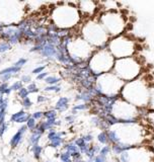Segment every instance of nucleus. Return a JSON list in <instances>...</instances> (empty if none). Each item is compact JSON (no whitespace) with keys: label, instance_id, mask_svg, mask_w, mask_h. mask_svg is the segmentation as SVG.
<instances>
[{"label":"nucleus","instance_id":"obj_19","mask_svg":"<svg viewBox=\"0 0 154 162\" xmlns=\"http://www.w3.org/2000/svg\"><path fill=\"white\" fill-rule=\"evenodd\" d=\"M64 149H65L66 151H68V152H70V154L80 151V150H79V148L76 146L75 143H68V144H66V145L64 146Z\"/></svg>","mask_w":154,"mask_h":162},{"label":"nucleus","instance_id":"obj_13","mask_svg":"<svg viewBox=\"0 0 154 162\" xmlns=\"http://www.w3.org/2000/svg\"><path fill=\"white\" fill-rule=\"evenodd\" d=\"M22 136H23V133L18 130L17 133H15V135L11 138V140H10V146H11L12 148L16 147L20 143V141L22 140Z\"/></svg>","mask_w":154,"mask_h":162},{"label":"nucleus","instance_id":"obj_44","mask_svg":"<svg viewBox=\"0 0 154 162\" xmlns=\"http://www.w3.org/2000/svg\"><path fill=\"white\" fill-rule=\"evenodd\" d=\"M31 81V78L30 75H23L22 77V83H30Z\"/></svg>","mask_w":154,"mask_h":162},{"label":"nucleus","instance_id":"obj_6","mask_svg":"<svg viewBox=\"0 0 154 162\" xmlns=\"http://www.w3.org/2000/svg\"><path fill=\"white\" fill-rule=\"evenodd\" d=\"M99 22L108 34V36H118L125 30V19L118 11H105L99 17Z\"/></svg>","mask_w":154,"mask_h":162},{"label":"nucleus","instance_id":"obj_47","mask_svg":"<svg viewBox=\"0 0 154 162\" xmlns=\"http://www.w3.org/2000/svg\"><path fill=\"white\" fill-rule=\"evenodd\" d=\"M65 119H66V121H67L68 123L72 124V123H74V121H75V116H74V115H70V116H66Z\"/></svg>","mask_w":154,"mask_h":162},{"label":"nucleus","instance_id":"obj_49","mask_svg":"<svg viewBox=\"0 0 154 162\" xmlns=\"http://www.w3.org/2000/svg\"><path fill=\"white\" fill-rule=\"evenodd\" d=\"M12 91V89H11V87H8L6 90L4 91V94H10V92Z\"/></svg>","mask_w":154,"mask_h":162},{"label":"nucleus","instance_id":"obj_23","mask_svg":"<svg viewBox=\"0 0 154 162\" xmlns=\"http://www.w3.org/2000/svg\"><path fill=\"white\" fill-rule=\"evenodd\" d=\"M26 115V113L23 110H19V111H17V113H13V115L11 116V122H16V119H18L19 118H22V116H25Z\"/></svg>","mask_w":154,"mask_h":162},{"label":"nucleus","instance_id":"obj_33","mask_svg":"<svg viewBox=\"0 0 154 162\" xmlns=\"http://www.w3.org/2000/svg\"><path fill=\"white\" fill-rule=\"evenodd\" d=\"M46 91H55V92H59L61 90V87L60 86H57V85H49L45 88Z\"/></svg>","mask_w":154,"mask_h":162},{"label":"nucleus","instance_id":"obj_17","mask_svg":"<svg viewBox=\"0 0 154 162\" xmlns=\"http://www.w3.org/2000/svg\"><path fill=\"white\" fill-rule=\"evenodd\" d=\"M19 67H16V66H11V67H8V68H5L3 70L0 71V76L1 75H4V74H12V73H17L20 71Z\"/></svg>","mask_w":154,"mask_h":162},{"label":"nucleus","instance_id":"obj_4","mask_svg":"<svg viewBox=\"0 0 154 162\" xmlns=\"http://www.w3.org/2000/svg\"><path fill=\"white\" fill-rule=\"evenodd\" d=\"M115 74L123 81H133L140 75L141 65L135 57H128L116 60L114 66Z\"/></svg>","mask_w":154,"mask_h":162},{"label":"nucleus","instance_id":"obj_39","mask_svg":"<svg viewBox=\"0 0 154 162\" xmlns=\"http://www.w3.org/2000/svg\"><path fill=\"white\" fill-rule=\"evenodd\" d=\"M12 77L11 74H4V75H1L0 76V80L2 81V83L3 82H6V81H8L10 78Z\"/></svg>","mask_w":154,"mask_h":162},{"label":"nucleus","instance_id":"obj_22","mask_svg":"<svg viewBox=\"0 0 154 162\" xmlns=\"http://www.w3.org/2000/svg\"><path fill=\"white\" fill-rule=\"evenodd\" d=\"M60 80H61L60 78H57V77L55 76H48L47 78L45 79V82H46L47 84H49V85H56Z\"/></svg>","mask_w":154,"mask_h":162},{"label":"nucleus","instance_id":"obj_31","mask_svg":"<svg viewBox=\"0 0 154 162\" xmlns=\"http://www.w3.org/2000/svg\"><path fill=\"white\" fill-rule=\"evenodd\" d=\"M10 87H11V89L14 90V91H17V90L19 91V90L22 88V81H15Z\"/></svg>","mask_w":154,"mask_h":162},{"label":"nucleus","instance_id":"obj_14","mask_svg":"<svg viewBox=\"0 0 154 162\" xmlns=\"http://www.w3.org/2000/svg\"><path fill=\"white\" fill-rule=\"evenodd\" d=\"M102 148L99 145H91L88 150V152L86 153V156L88 157V159H93L97 154H99V151Z\"/></svg>","mask_w":154,"mask_h":162},{"label":"nucleus","instance_id":"obj_10","mask_svg":"<svg viewBox=\"0 0 154 162\" xmlns=\"http://www.w3.org/2000/svg\"><path fill=\"white\" fill-rule=\"evenodd\" d=\"M107 132H108V140H110V143H111V145L121 142V139H120V137H119V134L116 130L110 129V130H108Z\"/></svg>","mask_w":154,"mask_h":162},{"label":"nucleus","instance_id":"obj_24","mask_svg":"<svg viewBox=\"0 0 154 162\" xmlns=\"http://www.w3.org/2000/svg\"><path fill=\"white\" fill-rule=\"evenodd\" d=\"M111 148L108 145L102 146V149L99 151V155H102V156H105V157H107L108 154L111 153Z\"/></svg>","mask_w":154,"mask_h":162},{"label":"nucleus","instance_id":"obj_7","mask_svg":"<svg viewBox=\"0 0 154 162\" xmlns=\"http://www.w3.org/2000/svg\"><path fill=\"white\" fill-rule=\"evenodd\" d=\"M108 49L115 58L123 59V58L133 57L132 55L135 53V44L129 38L120 36L108 42Z\"/></svg>","mask_w":154,"mask_h":162},{"label":"nucleus","instance_id":"obj_20","mask_svg":"<svg viewBox=\"0 0 154 162\" xmlns=\"http://www.w3.org/2000/svg\"><path fill=\"white\" fill-rule=\"evenodd\" d=\"M60 159L62 162H73L72 157H71V154L68 151H65V152L60 154Z\"/></svg>","mask_w":154,"mask_h":162},{"label":"nucleus","instance_id":"obj_48","mask_svg":"<svg viewBox=\"0 0 154 162\" xmlns=\"http://www.w3.org/2000/svg\"><path fill=\"white\" fill-rule=\"evenodd\" d=\"M47 100V97L43 96V95H40V96H38V98H37V102H38L39 103L40 102H44Z\"/></svg>","mask_w":154,"mask_h":162},{"label":"nucleus","instance_id":"obj_34","mask_svg":"<svg viewBox=\"0 0 154 162\" xmlns=\"http://www.w3.org/2000/svg\"><path fill=\"white\" fill-rule=\"evenodd\" d=\"M86 108H87V105H86V103H81V105H74V107H73V110H76V111L84 110H86Z\"/></svg>","mask_w":154,"mask_h":162},{"label":"nucleus","instance_id":"obj_40","mask_svg":"<svg viewBox=\"0 0 154 162\" xmlns=\"http://www.w3.org/2000/svg\"><path fill=\"white\" fill-rule=\"evenodd\" d=\"M8 88V84L6 82H3V83L0 84V93L1 94H4V91Z\"/></svg>","mask_w":154,"mask_h":162},{"label":"nucleus","instance_id":"obj_42","mask_svg":"<svg viewBox=\"0 0 154 162\" xmlns=\"http://www.w3.org/2000/svg\"><path fill=\"white\" fill-rule=\"evenodd\" d=\"M58 132H56L55 130H51V131H49V134H48V139L51 141L52 139H54L56 137V135H57Z\"/></svg>","mask_w":154,"mask_h":162},{"label":"nucleus","instance_id":"obj_27","mask_svg":"<svg viewBox=\"0 0 154 162\" xmlns=\"http://www.w3.org/2000/svg\"><path fill=\"white\" fill-rule=\"evenodd\" d=\"M89 162H107L108 159L105 156H102V155H96L93 159H88Z\"/></svg>","mask_w":154,"mask_h":162},{"label":"nucleus","instance_id":"obj_2","mask_svg":"<svg viewBox=\"0 0 154 162\" xmlns=\"http://www.w3.org/2000/svg\"><path fill=\"white\" fill-rule=\"evenodd\" d=\"M116 63L115 57L111 55L108 48L96 49L88 61V67L95 77H99L105 73L111 72Z\"/></svg>","mask_w":154,"mask_h":162},{"label":"nucleus","instance_id":"obj_5","mask_svg":"<svg viewBox=\"0 0 154 162\" xmlns=\"http://www.w3.org/2000/svg\"><path fill=\"white\" fill-rule=\"evenodd\" d=\"M94 86L107 96H119L125 86V81L119 78L115 73H105L96 78Z\"/></svg>","mask_w":154,"mask_h":162},{"label":"nucleus","instance_id":"obj_8","mask_svg":"<svg viewBox=\"0 0 154 162\" xmlns=\"http://www.w3.org/2000/svg\"><path fill=\"white\" fill-rule=\"evenodd\" d=\"M41 55L44 56V57L50 58V57H54V56L57 55V47H55L54 45L51 44H46L43 48L41 52Z\"/></svg>","mask_w":154,"mask_h":162},{"label":"nucleus","instance_id":"obj_46","mask_svg":"<svg viewBox=\"0 0 154 162\" xmlns=\"http://www.w3.org/2000/svg\"><path fill=\"white\" fill-rule=\"evenodd\" d=\"M48 72H42L41 74H39L38 76H37V79L38 80H42V79H46L47 77H48Z\"/></svg>","mask_w":154,"mask_h":162},{"label":"nucleus","instance_id":"obj_3","mask_svg":"<svg viewBox=\"0 0 154 162\" xmlns=\"http://www.w3.org/2000/svg\"><path fill=\"white\" fill-rule=\"evenodd\" d=\"M82 34L84 40L96 49L108 48L110 36L103 28L99 20H90L83 26Z\"/></svg>","mask_w":154,"mask_h":162},{"label":"nucleus","instance_id":"obj_28","mask_svg":"<svg viewBox=\"0 0 154 162\" xmlns=\"http://www.w3.org/2000/svg\"><path fill=\"white\" fill-rule=\"evenodd\" d=\"M28 88H25V87H22V89L18 91V96H19L23 100L25 98H26V97H28Z\"/></svg>","mask_w":154,"mask_h":162},{"label":"nucleus","instance_id":"obj_35","mask_svg":"<svg viewBox=\"0 0 154 162\" xmlns=\"http://www.w3.org/2000/svg\"><path fill=\"white\" fill-rule=\"evenodd\" d=\"M26 62H28V60H26V59H25V58H20L19 60H18V61H16V62L14 63V65H13V66H16V67H19V68H22V66L25 64Z\"/></svg>","mask_w":154,"mask_h":162},{"label":"nucleus","instance_id":"obj_16","mask_svg":"<svg viewBox=\"0 0 154 162\" xmlns=\"http://www.w3.org/2000/svg\"><path fill=\"white\" fill-rule=\"evenodd\" d=\"M97 141L100 143V144L103 145H108L110 143V140H108V132L107 131H102L100 132L97 136Z\"/></svg>","mask_w":154,"mask_h":162},{"label":"nucleus","instance_id":"obj_50","mask_svg":"<svg viewBox=\"0 0 154 162\" xmlns=\"http://www.w3.org/2000/svg\"><path fill=\"white\" fill-rule=\"evenodd\" d=\"M46 162H51V161H46Z\"/></svg>","mask_w":154,"mask_h":162},{"label":"nucleus","instance_id":"obj_32","mask_svg":"<svg viewBox=\"0 0 154 162\" xmlns=\"http://www.w3.org/2000/svg\"><path fill=\"white\" fill-rule=\"evenodd\" d=\"M26 88H28L30 93H36V92H39V88L37 87L36 83H30Z\"/></svg>","mask_w":154,"mask_h":162},{"label":"nucleus","instance_id":"obj_18","mask_svg":"<svg viewBox=\"0 0 154 162\" xmlns=\"http://www.w3.org/2000/svg\"><path fill=\"white\" fill-rule=\"evenodd\" d=\"M31 151H33L34 153V156L36 159H39L41 158V155H42V151H43V147L40 145H34L33 147H31Z\"/></svg>","mask_w":154,"mask_h":162},{"label":"nucleus","instance_id":"obj_38","mask_svg":"<svg viewBox=\"0 0 154 162\" xmlns=\"http://www.w3.org/2000/svg\"><path fill=\"white\" fill-rule=\"evenodd\" d=\"M45 68H46V65H44V66H39V67H37L36 69H34V70H33V73H34V74H37V75H39V74H41L42 72H43Z\"/></svg>","mask_w":154,"mask_h":162},{"label":"nucleus","instance_id":"obj_9","mask_svg":"<svg viewBox=\"0 0 154 162\" xmlns=\"http://www.w3.org/2000/svg\"><path fill=\"white\" fill-rule=\"evenodd\" d=\"M68 103H69V98L68 97H60L58 99L57 103H56V110L59 111H65L68 108Z\"/></svg>","mask_w":154,"mask_h":162},{"label":"nucleus","instance_id":"obj_11","mask_svg":"<svg viewBox=\"0 0 154 162\" xmlns=\"http://www.w3.org/2000/svg\"><path fill=\"white\" fill-rule=\"evenodd\" d=\"M93 95H92L88 90H84V91L80 92V94H78L76 96V100H82L84 102H90L93 99Z\"/></svg>","mask_w":154,"mask_h":162},{"label":"nucleus","instance_id":"obj_43","mask_svg":"<svg viewBox=\"0 0 154 162\" xmlns=\"http://www.w3.org/2000/svg\"><path fill=\"white\" fill-rule=\"evenodd\" d=\"M43 116H44V113H42V111H36V113H33V116H33L34 119H41Z\"/></svg>","mask_w":154,"mask_h":162},{"label":"nucleus","instance_id":"obj_30","mask_svg":"<svg viewBox=\"0 0 154 162\" xmlns=\"http://www.w3.org/2000/svg\"><path fill=\"white\" fill-rule=\"evenodd\" d=\"M148 108L154 110V87L152 89L150 88V99H149V105H148Z\"/></svg>","mask_w":154,"mask_h":162},{"label":"nucleus","instance_id":"obj_36","mask_svg":"<svg viewBox=\"0 0 154 162\" xmlns=\"http://www.w3.org/2000/svg\"><path fill=\"white\" fill-rule=\"evenodd\" d=\"M31 105H33V103H31V100L30 99V97H26L22 100V105L25 108H30L31 107Z\"/></svg>","mask_w":154,"mask_h":162},{"label":"nucleus","instance_id":"obj_15","mask_svg":"<svg viewBox=\"0 0 154 162\" xmlns=\"http://www.w3.org/2000/svg\"><path fill=\"white\" fill-rule=\"evenodd\" d=\"M41 137H42V134L41 133H39L37 130H33L31 131V136L30 138V141H31V143L34 145H38V143H39V141L41 140Z\"/></svg>","mask_w":154,"mask_h":162},{"label":"nucleus","instance_id":"obj_41","mask_svg":"<svg viewBox=\"0 0 154 162\" xmlns=\"http://www.w3.org/2000/svg\"><path fill=\"white\" fill-rule=\"evenodd\" d=\"M6 130H7V124L6 123H4L3 125L0 126V137L3 136V134L6 132Z\"/></svg>","mask_w":154,"mask_h":162},{"label":"nucleus","instance_id":"obj_26","mask_svg":"<svg viewBox=\"0 0 154 162\" xmlns=\"http://www.w3.org/2000/svg\"><path fill=\"white\" fill-rule=\"evenodd\" d=\"M10 48H11V45L9 43L2 42V43H0V53H4L8 51V50H10Z\"/></svg>","mask_w":154,"mask_h":162},{"label":"nucleus","instance_id":"obj_21","mask_svg":"<svg viewBox=\"0 0 154 162\" xmlns=\"http://www.w3.org/2000/svg\"><path fill=\"white\" fill-rule=\"evenodd\" d=\"M44 116L47 119H54L57 116V110H50L44 113Z\"/></svg>","mask_w":154,"mask_h":162},{"label":"nucleus","instance_id":"obj_29","mask_svg":"<svg viewBox=\"0 0 154 162\" xmlns=\"http://www.w3.org/2000/svg\"><path fill=\"white\" fill-rule=\"evenodd\" d=\"M74 143H75L76 146L79 148V149H81L82 147H84V146L87 144V143L85 142V141H84V139H83L82 137H81V138H78V139H76Z\"/></svg>","mask_w":154,"mask_h":162},{"label":"nucleus","instance_id":"obj_45","mask_svg":"<svg viewBox=\"0 0 154 162\" xmlns=\"http://www.w3.org/2000/svg\"><path fill=\"white\" fill-rule=\"evenodd\" d=\"M82 138H83L84 141H85L86 143H90L92 140H93V136H92V135H90V134H87V135H85V136H83Z\"/></svg>","mask_w":154,"mask_h":162},{"label":"nucleus","instance_id":"obj_51","mask_svg":"<svg viewBox=\"0 0 154 162\" xmlns=\"http://www.w3.org/2000/svg\"><path fill=\"white\" fill-rule=\"evenodd\" d=\"M0 61H1V59H0Z\"/></svg>","mask_w":154,"mask_h":162},{"label":"nucleus","instance_id":"obj_25","mask_svg":"<svg viewBox=\"0 0 154 162\" xmlns=\"http://www.w3.org/2000/svg\"><path fill=\"white\" fill-rule=\"evenodd\" d=\"M26 126H28V128L31 130V131H33V130L36 129L37 127V123H36V119H34L33 116H31L30 119H28V121L26 122Z\"/></svg>","mask_w":154,"mask_h":162},{"label":"nucleus","instance_id":"obj_1","mask_svg":"<svg viewBox=\"0 0 154 162\" xmlns=\"http://www.w3.org/2000/svg\"><path fill=\"white\" fill-rule=\"evenodd\" d=\"M123 99L138 108H147L150 99V89L148 88L146 81L135 80L127 82L121 92Z\"/></svg>","mask_w":154,"mask_h":162},{"label":"nucleus","instance_id":"obj_12","mask_svg":"<svg viewBox=\"0 0 154 162\" xmlns=\"http://www.w3.org/2000/svg\"><path fill=\"white\" fill-rule=\"evenodd\" d=\"M65 133H62V132H58L57 133V135H56V137L54 138V139H52L51 141H50V146L53 148H58V147H60L61 145H62V143H63V138L62 136L64 135Z\"/></svg>","mask_w":154,"mask_h":162},{"label":"nucleus","instance_id":"obj_37","mask_svg":"<svg viewBox=\"0 0 154 162\" xmlns=\"http://www.w3.org/2000/svg\"><path fill=\"white\" fill-rule=\"evenodd\" d=\"M30 118H31V116L26 113L25 116H22V118H19L18 119H16V122H15V123H19V124L26 123V122L28 121V119H30Z\"/></svg>","mask_w":154,"mask_h":162}]
</instances>
